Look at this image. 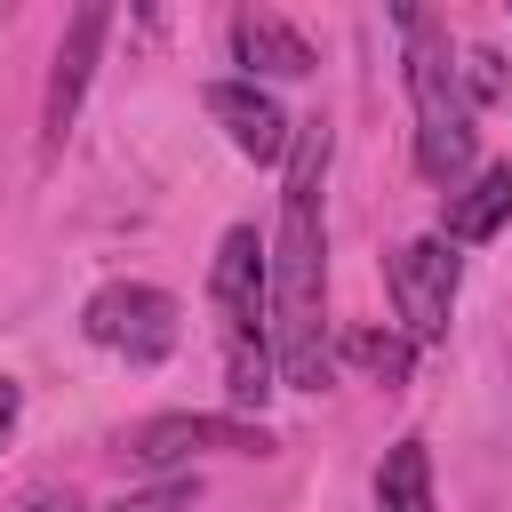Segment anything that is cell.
<instances>
[{"label": "cell", "mask_w": 512, "mask_h": 512, "mask_svg": "<svg viewBox=\"0 0 512 512\" xmlns=\"http://www.w3.org/2000/svg\"><path fill=\"white\" fill-rule=\"evenodd\" d=\"M192 504H200V472H168V480H152L136 496H112L104 512H192Z\"/></svg>", "instance_id": "14"}, {"label": "cell", "mask_w": 512, "mask_h": 512, "mask_svg": "<svg viewBox=\"0 0 512 512\" xmlns=\"http://www.w3.org/2000/svg\"><path fill=\"white\" fill-rule=\"evenodd\" d=\"M200 104H208V120L232 136V152H248V160H288L296 120L280 112V96H272L264 80H208Z\"/></svg>", "instance_id": "8"}, {"label": "cell", "mask_w": 512, "mask_h": 512, "mask_svg": "<svg viewBox=\"0 0 512 512\" xmlns=\"http://www.w3.org/2000/svg\"><path fill=\"white\" fill-rule=\"evenodd\" d=\"M16 512H80V496H72V488H40V496H24Z\"/></svg>", "instance_id": "16"}, {"label": "cell", "mask_w": 512, "mask_h": 512, "mask_svg": "<svg viewBox=\"0 0 512 512\" xmlns=\"http://www.w3.org/2000/svg\"><path fill=\"white\" fill-rule=\"evenodd\" d=\"M208 304L224 320V352H272V248L256 224H232L208 256Z\"/></svg>", "instance_id": "4"}, {"label": "cell", "mask_w": 512, "mask_h": 512, "mask_svg": "<svg viewBox=\"0 0 512 512\" xmlns=\"http://www.w3.org/2000/svg\"><path fill=\"white\" fill-rule=\"evenodd\" d=\"M104 32H112V8L88 0V8H72V24H64V40H56L48 104H40V144H48V152H56L64 128L80 120V96H88V72H96V56H104Z\"/></svg>", "instance_id": "7"}, {"label": "cell", "mask_w": 512, "mask_h": 512, "mask_svg": "<svg viewBox=\"0 0 512 512\" xmlns=\"http://www.w3.org/2000/svg\"><path fill=\"white\" fill-rule=\"evenodd\" d=\"M392 312H400V336H416V344H432V336H448V312H456V288H464V256L440 240V232H424V240H408V248H392Z\"/></svg>", "instance_id": "5"}, {"label": "cell", "mask_w": 512, "mask_h": 512, "mask_svg": "<svg viewBox=\"0 0 512 512\" xmlns=\"http://www.w3.org/2000/svg\"><path fill=\"white\" fill-rule=\"evenodd\" d=\"M16 416H24V384H16V376H0V448H8Z\"/></svg>", "instance_id": "15"}, {"label": "cell", "mask_w": 512, "mask_h": 512, "mask_svg": "<svg viewBox=\"0 0 512 512\" xmlns=\"http://www.w3.org/2000/svg\"><path fill=\"white\" fill-rule=\"evenodd\" d=\"M232 64H248L240 80H304L320 56H312V40L288 24V16H272V8H240L232 16Z\"/></svg>", "instance_id": "9"}, {"label": "cell", "mask_w": 512, "mask_h": 512, "mask_svg": "<svg viewBox=\"0 0 512 512\" xmlns=\"http://www.w3.org/2000/svg\"><path fill=\"white\" fill-rule=\"evenodd\" d=\"M376 512H440L432 504V448L416 432L384 448V464H376Z\"/></svg>", "instance_id": "11"}, {"label": "cell", "mask_w": 512, "mask_h": 512, "mask_svg": "<svg viewBox=\"0 0 512 512\" xmlns=\"http://www.w3.org/2000/svg\"><path fill=\"white\" fill-rule=\"evenodd\" d=\"M456 80H464V104H472V112H480V104H504V96H512V72H504V56H496V48H464Z\"/></svg>", "instance_id": "13"}, {"label": "cell", "mask_w": 512, "mask_h": 512, "mask_svg": "<svg viewBox=\"0 0 512 512\" xmlns=\"http://www.w3.org/2000/svg\"><path fill=\"white\" fill-rule=\"evenodd\" d=\"M400 40H408V104H416V168L432 184H464L472 152H480V128H472V104H464V80H456V48H448V24L424 16V8H392Z\"/></svg>", "instance_id": "2"}, {"label": "cell", "mask_w": 512, "mask_h": 512, "mask_svg": "<svg viewBox=\"0 0 512 512\" xmlns=\"http://www.w3.org/2000/svg\"><path fill=\"white\" fill-rule=\"evenodd\" d=\"M344 360L368 368L376 384H408L416 376V336H392V328H352L344 336Z\"/></svg>", "instance_id": "12"}, {"label": "cell", "mask_w": 512, "mask_h": 512, "mask_svg": "<svg viewBox=\"0 0 512 512\" xmlns=\"http://www.w3.org/2000/svg\"><path fill=\"white\" fill-rule=\"evenodd\" d=\"M328 120H296L280 224H272V360L288 392H328V240H320V184H328Z\"/></svg>", "instance_id": "1"}, {"label": "cell", "mask_w": 512, "mask_h": 512, "mask_svg": "<svg viewBox=\"0 0 512 512\" xmlns=\"http://www.w3.org/2000/svg\"><path fill=\"white\" fill-rule=\"evenodd\" d=\"M80 336H88L96 352H120L128 368H160V360L176 352V336H184V312H176V296L152 288V280H104V288L80 304Z\"/></svg>", "instance_id": "3"}, {"label": "cell", "mask_w": 512, "mask_h": 512, "mask_svg": "<svg viewBox=\"0 0 512 512\" xmlns=\"http://www.w3.org/2000/svg\"><path fill=\"white\" fill-rule=\"evenodd\" d=\"M504 224H512V160H496V168H480L472 184L448 192L440 240H448V248H472V240H496Z\"/></svg>", "instance_id": "10"}, {"label": "cell", "mask_w": 512, "mask_h": 512, "mask_svg": "<svg viewBox=\"0 0 512 512\" xmlns=\"http://www.w3.org/2000/svg\"><path fill=\"white\" fill-rule=\"evenodd\" d=\"M272 456V432L256 416H192V408H168V416H144L128 432V456L168 472V464H192V456Z\"/></svg>", "instance_id": "6"}]
</instances>
